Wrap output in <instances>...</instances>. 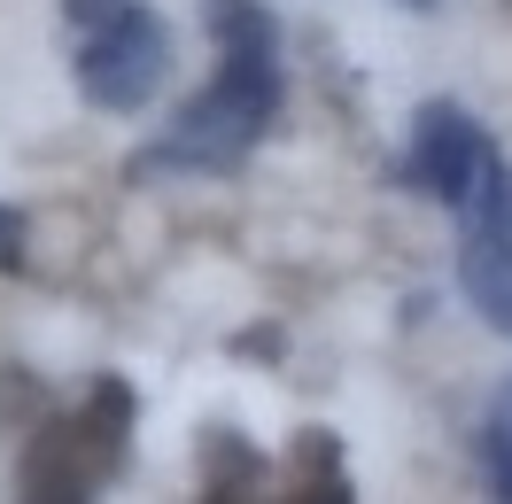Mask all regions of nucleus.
<instances>
[{
	"mask_svg": "<svg viewBox=\"0 0 512 504\" xmlns=\"http://www.w3.org/2000/svg\"><path fill=\"white\" fill-rule=\"evenodd\" d=\"M280 109V70L272 47H218V78L171 117V140L156 163H233Z\"/></svg>",
	"mask_w": 512,
	"mask_h": 504,
	"instance_id": "f257e3e1",
	"label": "nucleus"
},
{
	"mask_svg": "<svg viewBox=\"0 0 512 504\" xmlns=\"http://www.w3.org/2000/svg\"><path fill=\"white\" fill-rule=\"evenodd\" d=\"M171 78V32H163L156 8H117L109 24H94V39L78 47V86L94 109H148L156 86Z\"/></svg>",
	"mask_w": 512,
	"mask_h": 504,
	"instance_id": "f03ea898",
	"label": "nucleus"
},
{
	"mask_svg": "<svg viewBox=\"0 0 512 504\" xmlns=\"http://www.w3.org/2000/svg\"><path fill=\"white\" fill-rule=\"evenodd\" d=\"M489 140L481 125L458 109V101H427L412 125V187L435 194L443 210H474L481 202V179H489Z\"/></svg>",
	"mask_w": 512,
	"mask_h": 504,
	"instance_id": "7ed1b4c3",
	"label": "nucleus"
},
{
	"mask_svg": "<svg viewBox=\"0 0 512 504\" xmlns=\"http://www.w3.org/2000/svg\"><path fill=\"white\" fill-rule=\"evenodd\" d=\"M109 473V450L86 419H47L24 450V497L16 504H94V481Z\"/></svg>",
	"mask_w": 512,
	"mask_h": 504,
	"instance_id": "20e7f679",
	"label": "nucleus"
},
{
	"mask_svg": "<svg viewBox=\"0 0 512 504\" xmlns=\"http://www.w3.org/2000/svg\"><path fill=\"white\" fill-rule=\"evenodd\" d=\"M458 280L474 295V311L489 318L497 334H512V249L505 241H489V233L466 225V241H458Z\"/></svg>",
	"mask_w": 512,
	"mask_h": 504,
	"instance_id": "39448f33",
	"label": "nucleus"
},
{
	"mask_svg": "<svg viewBox=\"0 0 512 504\" xmlns=\"http://www.w3.org/2000/svg\"><path fill=\"white\" fill-rule=\"evenodd\" d=\"M466 225L512 249V171H505V163H489V179H481V202L466 210Z\"/></svg>",
	"mask_w": 512,
	"mask_h": 504,
	"instance_id": "423d86ee",
	"label": "nucleus"
},
{
	"mask_svg": "<svg viewBox=\"0 0 512 504\" xmlns=\"http://www.w3.org/2000/svg\"><path fill=\"white\" fill-rule=\"evenodd\" d=\"M210 32H218V47H272V16L256 0H218L210 8Z\"/></svg>",
	"mask_w": 512,
	"mask_h": 504,
	"instance_id": "0eeeda50",
	"label": "nucleus"
},
{
	"mask_svg": "<svg viewBox=\"0 0 512 504\" xmlns=\"http://www.w3.org/2000/svg\"><path fill=\"white\" fill-rule=\"evenodd\" d=\"M481 458H489V489H497V504H512V404L489 411V427H481Z\"/></svg>",
	"mask_w": 512,
	"mask_h": 504,
	"instance_id": "6e6552de",
	"label": "nucleus"
},
{
	"mask_svg": "<svg viewBox=\"0 0 512 504\" xmlns=\"http://www.w3.org/2000/svg\"><path fill=\"white\" fill-rule=\"evenodd\" d=\"M280 504H350V489L326 473V481H303V489H295V497H280Z\"/></svg>",
	"mask_w": 512,
	"mask_h": 504,
	"instance_id": "1a4fd4ad",
	"label": "nucleus"
},
{
	"mask_svg": "<svg viewBox=\"0 0 512 504\" xmlns=\"http://www.w3.org/2000/svg\"><path fill=\"white\" fill-rule=\"evenodd\" d=\"M117 8H132V0H63V16H70V24H109Z\"/></svg>",
	"mask_w": 512,
	"mask_h": 504,
	"instance_id": "9d476101",
	"label": "nucleus"
},
{
	"mask_svg": "<svg viewBox=\"0 0 512 504\" xmlns=\"http://www.w3.org/2000/svg\"><path fill=\"white\" fill-rule=\"evenodd\" d=\"M16 256H24V218L0 210V264H16Z\"/></svg>",
	"mask_w": 512,
	"mask_h": 504,
	"instance_id": "9b49d317",
	"label": "nucleus"
},
{
	"mask_svg": "<svg viewBox=\"0 0 512 504\" xmlns=\"http://www.w3.org/2000/svg\"><path fill=\"white\" fill-rule=\"evenodd\" d=\"M202 504H241V489H233V481H210V497Z\"/></svg>",
	"mask_w": 512,
	"mask_h": 504,
	"instance_id": "f8f14e48",
	"label": "nucleus"
}]
</instances>
